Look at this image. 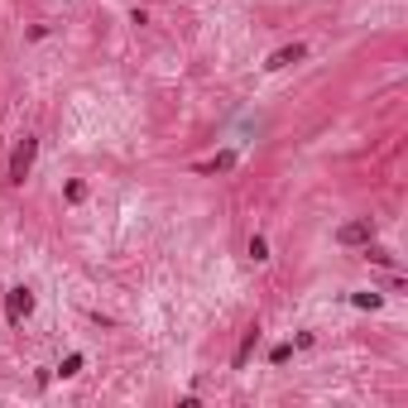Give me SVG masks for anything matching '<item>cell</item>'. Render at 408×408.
I'll list each match as a JSON object with an SVG mask.
<instances>
[{
  "label": "cell",
  "instance_id": "1",
  "mask_svg": "<svg viewBox=\"0 0 408 408\" xmlns=\"http://www.w3.org/2000/svg\"><path fill=\"white\" fill-rule=\"evenodd\" d=\"M34 154H39V139H34V135H24V139L14 144V154H10V183H24V178H29Z\"/></svg>",
  "mask_w": 408,
  "mask_h": 408
},
{
  "label": "cell",
  "instance_id": "2",
  "mask_svg": "<svg viewBox=\"0 0 408 408\" xmlns=\"http://www.w3.org/2000/svg\"><path fill=\"white\" fill-rule=\"evenodd\" d=\"M336 240H341V245H370V240H375V221H365V216H360V221H346V226L336 231Z\"/></svg>",
  "mask_w": 408,
  "mask_h": 408
},
{
  "label": "cell",
  "instance_id": "3",
  "mask_svg": "<svg viewBox=\"0 0 408 408\" xmlns=\"http://www.w3.org/2000/svg\"><path fill=\"white\" fill-rule=\"evenodd\" d=\"M29 312H34V293H29V289H10V293H5V317H10V322H24Z\"/></svg>",
  "mask_w": 408,
  "mask_h": 408
},
{
  "label": "cell",
  "instance_id": "4",
  "mask_svg": "<svg viewBox=\"0 0 408 408\" xmlns=\"http://www.w3.org/2000/svg\"><path fill=\"white\" fill-rule=\"evenodd\" d=\"M255 341H260V327H245L240 351H235V370H245V360H250V351H255Z\"/></svg>",
  "mask_w": 408,
  "mask_h": 408
},
{
  "label": "cell",
  "instance_id": "5",
  "mask_svg": "<svg viewBox=\"0 0 408 408\" xmlns=\"http://www.w3.org/2000/svg\"><path fill=\"white\" fill-rule=\"evenodd\" d=\"M307 48L303 43H289V48H279V53H269V68H289V63H298Z\"/></svg>",
  "mask_w": 408,
  "mask_h": 408
},
{
  "label": "cell",
  "instance_id": "6",
  "mask_svg": "<svg viewBox=\"0 0 408 408\" xmlns=\"http://www.w3.org/2000/svg\"><path fill=\"white\" fill-rule=\"evenodd\" d=\"M250 260H269V240L264 235H250Z\"/></svg>",
  "mask_w": 408,
  "mask_h": 408
},
{
  "label": "cell",
  "instance_id": "7",
  "mask_svg": "<svg viewBox=\"0 0 408 408\" xmlns=\"http://www.w3.org/2000/svg\"><path fill=\"white\" fill-rule=\"evenodd\" d=\"M351 303L356 307H380V293H351Z\"/></svg>",
  "mask_w": 408,
  "mask_h": 408
},
{
  "label": "cell",
  "instance_id": "8",
  "mask_svg": "<svg viewBox=\"0 0 408 408\" xmlns=\"http://www.w3.org/2000/svg\"><path fill=\"white\" fill-rule=\"evenodd\" d=\"M87 197V183H68V202H82Z\"/></svg>",
  "mask_w": 408,
  "mask_h": 408
},
{
  "label": "cell",
  "instance_id": "9",
  "mask_svg": "<svg viewBox=\"0 0 408 408\" xmlns=\"http://www.w3.org/2000/svg\"><path fill=\"white\" fill-rule=\"evenodd\" d=\"M289 356H293V346H274V351H269V360H274V365H284Z\"/></svg>",
  "mask_w": 408,
  "mask_h": 408
},
{
  "label": "cell",
  "instance_id": "10",
  "mask_svg": "<svg viewBox=\"0 0 408 408\" xmlns=\"http://www.w3.org/2000/svg\"><path fill=\"white\" fill-rule=\"evenodd\" d=\"M77 370H82V356H68V360H63V370H58V375H77Z\"/></svg>",
  "mask_w": 408,
  "mask_h": 408
}]
</instances>
